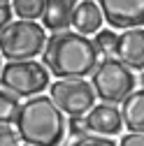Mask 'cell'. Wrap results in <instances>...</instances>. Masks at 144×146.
Returning a JSON list of instances; mask_svg holds the SVG:
<instances>
[{
    "instance_id": "obj_4",
    "label": "cell",
    "mask_w": 144,
    "mask_h": 146,
    "mask_svg": "<svg viewBox=\"0 0 144 146\" xmlns=\"http://www.w3.org/2000/svg\"><path fill=\"white\" fill-rule=\"evenodd\" d=\"M91 86L95 90V98H100L105 104H116L135 90V74L119 58H105L93 72Z\"/></svg>"
},
{
    "instance_id": "obj_15",
    "label": "cell",
    "mask_w": 144,
    "mask_h": 146,
    "mask_svg": "<svg viewBox=\"0 0 144 146\" xmlns=\"http://www.w3.org/2000/svg\"><path fill=\"white\" fill-rule=\"evenodd\" d=\"M116 42H119V35L114 30H98L93 40L98 53H102L105 58H112V53H116Z\"/></svg>"
},
{
    "instance_id": "obj_13",
    "label": "cell",
    "mask_w": 144,
    "mask_h": 146,
    "mask_svg": "<svg viewBox=\"0 0 144 146\" xmlns=\"http://www.w3.org/2000/svg\"><path fill=\"white\" fill-rule=\"evenodd\" d=\"M12 12L21 21H35L42 19L44 12V0H12Z\"/></svg>"
},
{
    "instance_id": "obj_3",
    "label": "cell",
    "mask_w": 144,
    "mask_h": 146,
    "mask_svg": "<svg viewBox=\"0 0 144 146\" xmlns=\"http://www.w3.org/2000/svg\"><path fill=\"white\" fill-rule=\"evenodd\" d=\"M47 35L44 28L35 21H12L0 33V56L9 63L14 60H33L44 51Z\"/></svg>"
},
{
    "instance_id": "obj_12",
    "label": "cell",
    "mask_w": 144,
    "mask_h": 146,
    "mask_svg": "<svg viewBox=\"0 0 144 146\" xmlns=\"http://www.w3.org/2000/svg\"><path fill=\"white\" fill-rule=\"evenodd\" d=\"M72 26H75L77 33L84 35V37L98 33L100 26H102V12H100V7L93 3V0H84V3H79L77 9H75Z\"/></svg>"
},
{
    "instance_id": "obj_20",
    "label": "cell",
    "mask_w": 144,
    "mask_h": 146,
    "mask_svg": "<svg viewBox=\"0 0 144 146\" xmlns=\"http://www.w3.org/2000/svg\"><path fill=\"white\" fill-rule=\"evenodd\" d=\"M12 7L9 5H0V33H3L9 23H12Z\"/></svg>"
},
{
    "instance_id": "obj_7",
    "label": "cell",
    "mask_w": 144,
    "mask_h": 146,
    "mask_svg": "<svg viewBox=\"0 0 144 146\" xmlns=\"http://www.w3.org/2000/svg\"><path fill=\"white\" fill-rule=\"evenodd\" d=\"M98 7L112 28H144V0H98Z\"/></svg>"
},
{
    "instance_id": "obj_6",
    "label": "cell",
    "mask_w": 144,
    "mask_h": 146,
    "mask_svg": "<svg viewBox=\"0 0 144 146\" xmlns=\"http://www.w3.org/2000/svg\"><path fill=\"white\" fill-rule=\"evenodd\" d=\"M49 88H51L49 98L53 100V104L70 118L86 116L95 107V90L84 79H58Z\"/></svg>"
},
{
    "instance_id": "obj_10",
    "label": "cell",
    "mask_w": 144,
    "mask_h": 146,
    "mask_svg": "<svg viewBox=\"0 0 144 146\" xmlns=\"http://www.w3.org/2000/svg\"><path fill=\"white\" fill-rule=\"evenodd\" d=\"M77 0H44L42 23L47 30H63L72 23L77 9Z\"/></svg>"
},
{
    "instance_id": "obj_2",
    "label": "cell",
    "mask_w": 144,
    "mask_h": 146,
    "mask_svg": "<svg viewBox=\"0 0 144 146\" xmlns=\"http://www.w3.org/2000/svg\"><path fill=\"white\" fill-rule=\"evenodd\" d=\"M16 132L26 146H58L65 135L63 111L49 95L28 98L14 118Z\"/></svg>"
},
{
    "instance_id": "obj_8",
    "label": "cell",
    "mask_w": 144,
    "mask_h": 146,
    "mask_svg": "<svg viewBox=\"0 0 144 146\" xmlns=\"http://www.w3.org/2000/svg\"><path fill=\"white\" fill-rule=\"evenodd\" d=\"M116 58L130 70H144V28H130L119 35Z\"/></svg>"
},
{
    "instance_id": "obj_5",
    "label": "cell",
    "mask_w": 144,
    "mask_h": 146,
    "mask_svg": "<svg viewBox=\"0 0 144 146\" xmlns=\"http://www.w3.org/2000/svg\"><path fill=\"white\" fill-rule=\"evenodd\" d=\"M0 84L16 98H35L49 86V70L35 60H14L0 70Z\"/></svg>"
},
{
    "instance_id": "obj_11",
    "label": "cell",
    "mask_w": 144,
    "mask_h": 146,
    "mask_svg": "<svg viewBox=\"0 0 144 146\" xmlns=\"http://www.w3.org/2000/svg\"><path fill=\"white\" fill-rule=\"evenodd\" d=\"M121 118L130 132L144 135V90H133L121 102Z\"/></svg>"
},
{
    "instance_id": "obj_18",
    "label": "cell",
    "mask_w": 144,
    "mask_h": 146,
    "mask_svg": "<svg viewBox=\"0 0 144 146\" xmlns=\"http://www.w3.org/2000/svg\"><path fill=\"white\" fill-rule=\"evenodd\" d=\"M70 132L75 135L77 139L79 137H86L88 135V123L84 116H75V118H70Z\"/></svg>"
},
{
    "instance_id": "obj_16",
    "label": "cell",
    "mask_w": 144,
    "mask_h": 146,
    "mask_svg": "<svg viewBox=\"0 0 144 146\" xmlns=\"http://www.w3.org/2000/svg\"><path fill=\"white\" fill-rule=\"evenodd\" d=\"M72 146H119L116 141H112L109 137H91V135H86V137H79Z\"/></svg>"
},
{
    "instance_id": "obj_17",
    "label": "cell",
    "mask_w": 144,
    "mask_h": 146,
    "mask_svg": "<svg viewBox=\"0 0 144 146\" xmlns=\"http://www.w3.org/2000/svg\"><path fill=\"white\" fill-rule=\"evenodd\" d=\"M19 141V132H14V127L7 123H0V146H16Z\"/></svg>"
},
{
    "instance_id": "obj_9",
    "label": "cell",
    "mask_w": 144,
    "mask_h": 146,
    "mask_svg": "<svg viewBox=\"0 0 144 146\" xmlns=\"http://www.w3.org/2000/svg\"><path fill=\"white\" fill-rule=\"evenodd\" d=\"M86 123H88V130H93L100 137L119 135L121 127H123L121 111L114 104H95L91 111L86 114Z\"/></svg>"
},
{
    "instance_id": "obj_14",
    "label": "cell",
    "mask_w": 144,
    "mask_h": 146,
    "mask_svg": "<svg viewBox=\"0 0 144 146\" xmlns=\"http://www.w3.org/2000/svg\"><path fill=\"white\" fill-rule=\"evenodd\" d=\"M19 107H21V102L16 100V95L7 93L5 88H0V123L14 121L16 114H19Z\"/></svg>"
},
{
    "instance_id": "obj_22",
    "label": "cell",
    "mask_w": 144,
    "mask_h": 146,
    "mask_svg": "<svg viewBox=\"0 0 144 146\" xmlns=\"http://www.w3.org/2000/svg\"><path fill=\"white\" fill-rule=\"evenodd\" d=\"M0 70H3V67H0Z\"/></svg>"
},
{
    "instance_id": "obj_19",
    "label": "cell",
    "mask_w": 144,
    "mask_h": 146,
    "mask_svg": "<svg viewBox=\"0 0 144 146\" xmlns=\"http://www.w3.org/2000/svg\"><path fill=\"white\" fill-rule=\"evenodd\" d=\"M119 146H144V135L137 132H128L119 139Z\"/></svg>"
},
{
    "instance_id": "obj_21",
    "label": "cell",
    "mask_w": 144,
    "mask_h": 146,
    "mask_svg": "<svg viewBox=\"0 0 144 146\" xmlns=\"http://www.w3.org/2000/svg\"><path fill=\"white\" fill-rule=\"evenodd\" d=\"M7 3H12V0H0V5H7Z\"/></svg>"
},
{
    "instance_id": "obj_1",
    "label": "cell",
    "mask_w": 144,
    "mask_h": 146,
    "mask_svg": "<svg viewBox=\"0 0 144 146\" xmlns=\"http://www.w3.org/2000/svg\"><path fill=\"white\" fill-rule=\"evenodd\" d=\"M42 63L53 77L84 79L98 67V49L79 33H56L44 44Z\"/></svg>"
}]
</instances>
